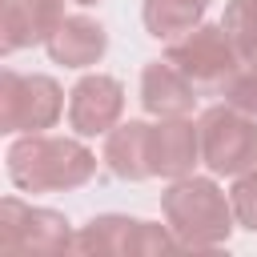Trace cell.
Wrapping results in <instances>:
<instances>
[{
  "label": "cell",
  "mask_w": 257,
  "mask_h": 257,
  "mask_svg": "<svg viewBox=\"0 0 257 257\" xmlns=\"http://www.w3.org/2000/svg\"><path fill=\"white\" fill-rule=\"evenodd\" d=\"M8 181L20 193H68L96 177V157L76 137L24 133L8 145Z\"/></svg>",
  "instance_id": "1"
},
{
  "label": "cell",
  "mask_w": 257,
  "mask_h": 257,
  "mask_svg": "<svg viewBox=\"0 0 257 257\" xmlns=\"http://www.w3.org/2000/svg\"><path fill=\"white\" fill-rule=\"evenodd\" d=\"M161 213L165 225L173 229L177 245L185 249H217L229 241L233 233V197H225V189L213 177H177L165 193H161Z\"/></svg>",
  "instance_id": "2"
},
{
  "label": "cell",
  "mask_w": 257,
  "mask_h": 257,
  "mask_svg": "<svg viewBox=\"0 0 257 257\" xmlns=\"http://www.w3.org/2000/svg\"><path fill=\"white\" fill-rule=\"evenodd\" d=\"M201 165L213 177H241L257 165V116L217 100L201 112Z\"/></svg>",
  "instance_id": "3"
},
{
  "label": "cell",
  "mask_w": 257,
  "mask_h": 257,
  "mask_svg": "<svg viewBox=\"0 0 257 257\" xmlns=\"http://www.w3.org/2000/svg\"><path fill=\"white\" fill-rule=\"evenodd\" d=\"M64 112V88L44 72H0V133H44Z\"/></svg>",
  "instance_id": "4"
},
{
  "label": "cell",
  "mask_w": 257,
  "mask_h": 257,
  "mask_svg": "<svg viewBox=\"0 0 257 257\" xmlns=\"http://www.w3.org/2000/svg\"><path fill=\"white\" fill-rule=\"evenodd\" d=\"M165 56L197 84V92H217V96L233 80V72L241 68L237 44L225 32V24H197L193 32L169 40V52Z\"/></svg>",
  "instance_id": "5"
},
{
  "label": "cell",
  "mask_w": 257,
  "mask_h": 257,
  "mask_svg": "<svg viewBox=\"0 0 257 257\" xmlns=\"http://www.w3.org/2000/svg\"><path fill=\"white\" fill-rule=\"evenodd\" d=\"M72 229L64 213L28 205L20 197L0 201V249L4 253H64L72 249Z\"/></svg>",
  "instance_id": "6"
},
{
  "label": "cell",
  "mask_w": 257,
  "mask_h": 257,
  "mask_svg": "<svg viewBox=\"0 0 257 257\" xmlns=\"http://www.w3.org/2000/svg\"><path fill=\"white\" fill-rule=\"evenodd\" d=\"M169 245H177L169 225L137 221L124 213H100L88 225H80L72 237L76 253H161Z\"/></svg>",
  "instance_id": "7"
},
{
  "label": "cell",
  "mask_w": 257,
  "mask_h": 257,
  "mask_svg": "<svg viewBox=\"0 0 257 257\" xmlns=\"http://www.w3.org/2000/svg\"><path fill=\"white\" fill-rule=\"evenodd\" d=\"M124 112V84L104 72H88L68 92V124L76 137H104L120 124Z\"/></svg>",
  "instance_id": "8"
},
{
  "label": "cell",
  "mask_w": 257,
  "mask_h": 257,
  "mask_svg": "<svg viewBox=\"0 0 257 257\" xmlns=\"http://www.w3.org/2000/svg\"><path fill=\"white\" fill-rule=\"evenodd\" d=\"M149 165L165 181L189 177L201 165V128L189 116H157L149 124Z\"/></svg>",
  "instance_id": "9"
},
{
  "label": "cell",
  "mask_w": 257,
  "mask_h": 257,
  "mask_svg": "<svg viewBox=\"0 0 257 257\" xmlns=\"http://www.w3.org/2000/svg\"><path fill=\"white\" fill-rule=\"evenodd\" d=\"M64 20V0H4L0 52L12 56L32 44H48V36Z\"/></svg>",
  "instance_id": "10"
},
{
  "label": "cell",
  "mask_w": 257,
  "mask_h": 257,
  "mask_svg": "<svg viewBox=\"0 0 257 257\" xmlns=\"http://www.w3.org/2000/svg\"><path fill=\"white\" fill-rule=\"evenodd\" d=\"M197 84L169 60H149L141 72V104L149 116H189L197 108Z\"/></svg>",
  "instance_id": "11"
},
{
  "label": "cell",
  "mask_w": 257,
  "mask_h": 257,
  "mask_svg": "<svg viewBox=\"0 0 257 257\" xmlns=\"http://www.w3.org/2000/svg\"><path fill=\"white\" fill-rule=\"evenodd\" d=\"M44 48H48L52 64H64V68H92V64H100L104 52H108V32H104L100 20L76 12V16H64V20H60V28L48 36Z\"/></svg>",
  "instance_id": "12"
},
{
  "label": "cell",
  "mask_w": 257,
  "mask_h": 257,
  "mask_svg": "<svg viewBox=\"0 0 257 257\" xmlns=\"http://www.w3.org/2000/svg\"><path fill=\"white\" fill-rule=\"evenodd\" d=\"M100 161L120 181H149L153 177V165H149V120H124L112 133H104Z\"/></svg>",
  "instance_id": "13"
},
{
  "label": "cell",
  "mask_w": 257,
  "mask_h": 257,
  "mask_svg": "<svg viewBox=\"0 0 257 257\" xmlns=\"http://www.w3.org/2000/svg\"><path fill=\"white\" fill-rule=\"evenodd\" d=\"M213 0H145L141 4V16H145V28L149 36L157 40H177L185 32H193L205 12H209Z\"/></svg>",
  "instance_id": "14"
},
{
  "label": "cell",
  "mask_w": 257,
  "mask_h": 257,
  "mask_svg": "<svg viewBox=\"0 0 257 257\" xmlns=\"http://www.w3.org/2000/svg\"><path fill=\"white\" fill-rule=\"evenodd\" d=\"M221 24H225V32L237 44L241 64L257 72V0H229Z\"/></svg>",
  "instance_id": "15"
},
{
  "label": "cell",
  "mask_w": 257,
  "mask_h": 257,
  "mask_svg": "<svg viewBox=\"0 0 257 257\" xmlns=\"http://www.w3.org/2000/svg\"><path fill=\"white\" fill-rule=\"evenodd\" d=\"M229 197H233L237 225H241V229H249V233H257V165H253V169H245L241 177H233Z\"/></svg>",
  "instance_id": "16"
},
{
  "label": "cell",
  "mask_w": 257,
  "mask_h": 257,
  "mask_svg": "<svg viewBox=\"0 0 257 257\" xmlns=\"http://www.w3.org/2000/svg\"><path fill=\"white\" fill-rule=\"evenodd\" d=\"M221 100H229L233 108H241V112L257 116V72L241 64V68L233 72V80L221 88Z\"/></svg>",
  "instance_id": "17"
},
{
  "label": "cell",
  "mask_w": 257,
  "mask_h": 257,
  "mask_svg": "<svg viewBox=\"0 0 257 257\" xmlns=\"http://www.w3.org/2000/svg\"><path fill=\"white\" fill-rule=\"evenodd\" d=\"M76 4H96V0H76Z\"/></svg>",
  "instance_id": "18"
}]
</instances>
